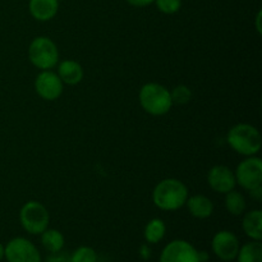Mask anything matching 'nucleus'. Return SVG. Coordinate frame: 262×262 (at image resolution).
I'll return each instance as SVG.
<instances>
[{"mask_svg": "<svg viewBox=\"0 0 262 262\" xmlns=\"http://www.w3.org/2000/svg\"><path fill=\"white\" fill-rule=\"evenodd\" d=\"M188 188L182 181L176 178L163 179L152 191V201L163 211H176L186 205Z\"/></svg>", "mask_w": 262, "mask_h": 262, "instance_id": "obj_1", "label": "nucleus"}, {"mask_svg": "<svg viewBox=\"0 0 262 262\" xmlns=\"http://www.w3.org/2000/svg\"><path fill=\"white\" fill-rule=\"evenodd\" d=\"M227 142L232 150L243 156H255L260 152L262 140L260 130L248 123H239L229 129Z\"/></svg>", "mask_w": 262, "mask_h": 262, "instance_id": "obj_2", "label": "nucleus"}, {"mask_svg": "<svg viewBox=\"0 0 262 262\" xmlns=\"http://www.w3.org/2000/svg\"><path fill=\"white\" fill-rule=\"evenodd\" d=\"M142 109L154 117L165 115L173 106L170 91L165 86L156 82H148L143 84L138 94Z\"/></svg>", "mask_w": 262, "mask_h": 262, "instance_id": "obj_3", "label": "nucleus"}, {"mask_svg": "<svg viewBox=\"0 0 262 262\" xmlns=\"http://www.w3.org/2000/svg\"><path fill=\"white\" fill-rule=\"evenodd\" d=\"M28 59L41 71L54 68L59 61L58 46L46 36L35 37L28 46Z\"/></svg>", "mask_w": 262, "mask_h": 262, "instance_id": "obj_4", "label": "nucleus"}, {"mask_svg": "<svg viewBox=\"0 0 262 262\" xmlns=\"http://www.w3.org/2000/svg\"><path fill=\"white\" fill-rule=\"evenodd\" d=\"M19 222L26 232L37 235L49 228L50 214L41 202L28 201L20 209Z\"/></svg>", "mask_w": 262, "mask_h": 262, "instance_id": "obj_5", "label": "nucleus"}, {"mask_svg": "<svg viewBox=\"0 0 262 262\" xmlns=\"http://www.w3.org/2000/svg\"><path fill=\"white\" fill-rule=\"evenodd\" d=\"M235 182L246 191L262 186V160L257 156H247L238 164L234 171Z\"/></svg>", "mask_w": 262, "mask_h": 262, "instance_id": "obj_6", "label": "nucleus"}, {"mask_svg": "<svg viewBox=\"0 0 262 262\" xmlns=\"http://www.w3.org/2000/svg\"><path fill=\"white\" fill-rule=\"evenodd\" d=\"M4 257L8 262H41L37 247L23 237L10 239L4 247Z\"/></svg>", "mask_w": 262, "mask_h": 262, "instance_id": "obj_7", "label": "nucleus"}, {"mask_svg": "<svg viewBox=\"0 0 262 262\" xmlns=\"http://www.w3.org/2000/svg\"><path fill=\"white\" fill-rule=\"evenodd\" d=\"M36 94L46 101H54L61 96L64 83L59 78L58 73L50 71H41L35 78Z\"/></svg>", "mask_w": 262, "mask_h": 262, "instance_id": "obj_8", "label": "nucleus"}, {"mask_svg": "<svg viewBox=\"0 0 262 262\" xmlns=\"http://www.w3.org/2000/svg\"><path fill=\"white\" fill-rule=\"evenodd\" d=\"M159 262H200L199 251L187 241H171L164 247Z\"/></svg>", "mask_w": 262, "mask_h": 262, "instance_id": "obj_9", "label": "nucleus"}, {"mask_svg": "<svg viewBox=\"0 0 262 262\" xmlns=\"http://www.w3.org/2000/svg\"><path fill=\"white\" fill-rule=\"evenodd\" d=\"M239 247L241 245L237 235L229 230H220L211 241L212 252L217 258L225 262L235 260Z\"/></svg>", "mask_w": 262, "mask_h": 262, "instance_id": "obj_10", "label": "nucleus"}, {"mask_svg": "<svg viewBox=\"0 0 262 262\" xmlns=\"http://www.w3.org/2000/svg\"><path fill=\"white\" fill-rule=\"evenodd\" d=\"M207 183L212 191L217 193H228L235 188L234 171L227 165H215L207 173Z\"/></svg>", "mask_w": 262, "mask_h": 262, "instance_id": "obj_11", "label": "nucleus"}, {"mask_svg": "<svg viewBox=\"0 0 262 262\" xmlns=\"http://www.w3.org/2000/svg\"><path fill=\"white\" fill-rule=\"evenodd\" d=\"M28 9L36 20L46 22L53 19L59 10V0H30Z\"/></svg>", "mask_w": 262, "mask_h": 262, "instance_id": "obj_12", "label": "nucleus"}, {"mask_svg": "<svg viewBox=\"0 0 262 262\" xmlns=\"http://www.w3.org/2000/svg\"><path fill=\"white\" fill-rule=\"evenodd\" d=\"M58 66V76L64 84L74 86L78 84L83 78V68L81 64L72 59L61 60Z\"/></svg>", "mask_w": 262, "mask_h": 262, "instance_id": "obj_13", "label": "nucleus"}, {"mask_svg": "<svg viewBox=\"0 0 262 262\" xmlns=\"http://www.w3.org/2000/svg\"><path fill=\"white\" fill-rule=\"evenodd\" d=\"M186 206L188 209L189 214L197 219H207L214 212V202L209 197L204 194H194L188 196L186 201Z\"/></svg>", "mask_w": 262, "mask_h": 262, "instance_id": "obj_14", "label": "nucleus"}, {"mask_svg": "<svg viewBox=\"0 0 262 262\" xmlns=\"http://www.w3.org/2000/svg\"><path fill=\"white\" fill-rule=\"evenodd\" d=\"M243 232L252 241L262 239V211L251 210L246 212L242 220Z\"/></svg>", "mask_w": 262, "mask_h": 262, "instance_id": "obj_15", "label": "nucleus"}, {"mask_svg": "<svg viewBox=\"0 0 262 262\" xmlns=\"http://www.w3.org/2000/svg\"><path fill=\"white\" fill-rule=\"evenodd\" d=\"M41 243L42 247L50 253H58L64 247V235L56 229H46L41 233Z\"/></svg>", "mask_w": 262, "mask_h": 262, "instance_id": "obj_16", "label": "nucleus"}, {"mask_svg": "<svg viewBox=\"0 0 262 262\" xmlns=\"http://www.w3.org/2000/svg\"><path fill=\"white\" fill-rule=\"evenodd\" d=\"M238 262H262L261 241H252L239 247L235 257Z\"/></svg>", "mask_w": 262, "mask_h": 262, "instance_id": "obj_17", "label": "nucleus"}, {"mask_svg": "<svg viewBox=\"0 0 262 262\" xmlns=\"http://www.w3.org/2000/svg\"><path fill=\"white\" fill-rule=\"evenodd\" d=\"M165 223L161 219H159V217H155V219H151L150 222L146 224L143 234H145L146 242L150 243V245H156V243H159L160 241H163V238L165 237Z\"/></svg>", "mask_w": 262, "mask_h": 262, "instance_id": "obj_18", "label": "nucleus"}, {"mask_svg": "<svg viewBox=\"0 0 262 262\" xmlns=\"http://www.w3.org/2000/svg\"><path fill=\"white\" fill-rule=\"evenodd\" d=\"M246 206H247L246 199L241 192L232 189L230 192L225 193V207L230 215L241 216L242 214H245Z\"/></svg>", "mask_w": 262, "mask_h": 262, "instance_id": "obj_19", "label": "nucleus"}, {"mask_svg": "<svg viewBox=\"0 0 262 262\" xmlns=\"http://www.w3.org/2000/svg\"><path fill=\"white\" fill-rule=\"evenodd\" d=\"M171 101L177 105H186L191 101L192 91L186 84H178L170 91Z\"/></svg>", "mask_w": 262, "mask_h": 262, "instance_id": "obj_20", "label": "nucleus"}, {"mask_svg": "<svg viewBox=\"0 0 262 262\" xmlns=\"http://www.w3.org/2000/svg\"><path fill=\"white\" fill-rule=\"evenodd\" d=\"M72 262H97V253L89 246H81L71 256Z\"/></svg>", "mask_w": 262, "mask_h": 262, "instance_id": "obj_21", "label": "nucleus"}, {"mask_svg": "<svg viewBox=\"0 0 262 262\" xmlns=\"http://www.w3.org/2000/svg\"><path fill=\"white\" fill-rule=\"evenodd\" d=\"M154 3L164 14H176L182 8V0H155Z\"/></svg>", "mask_w": 262, "mask_h": 262, "instance_id": "obj_22", "label": "nucleus"}, {"mask_svg": "<svg viewBox=\"0 0 262 262\" xmlns=\"http://www.w3.org/2000/svg\"><path fill=\"white\" fill-rule=\"evenodd\" d=\"M46 262H72L71 257H68L67 255H64V253H51L50 257L48 258V261Z\"/></svg>", "mask_w": 262, "mask_h": 262, "instance_id": "obj_23", "label": "nucleus"}, {"mask_svg": "<svg viewBox=\"0 0 262 262\" xmlns=\"http://www.w3.org/2000/svg\"><path fill=\"white\" fill-rule=\"evenodd\" d=\"M129 5L136 8H143V7H147V5L152 4L155 0H125Z\"/></svg>", "mask_w": 262, "mask_h": 262, "instance_id": "obj_24", "label": "nucleus"}, {"mask_svg": "<svg viewBox=\"0 0 262 262\" xmlns=\"http://www.w3.org/2000/svg\"><path fill=\"white\" fill-rule=\"evenodd\" d=\"M250 196L252 197V199L260 201V200L262 199V186L257 187V188H255V189H252V191H250Z\"/></svg>", "mask_w": 262, "mask_h": 262, "instance_id": "obj_25", "label": "nucleus"}, {"mask_svg": "<svg viewBox=\"0 0 262 262\" xmlns=\"http://www.w3.org/2000/svg\"><path fill=\"white\" fill-rule=\"evenodd\" d=\"M140 253H141V256H142V257L146 260V258H148V256L151 255V251L148 250L147 246H142V247H141Z\"/></svg>", "mask_w": 262, "mask_h": 262, "instance_id": "obj_26", "label": "nucleus"}, {"mask_svg": "<svg viewBox=\"0 0 262 262\" xmlns=\"http://www.w3.org/2000/svg\"><path fill=\"white\" fill-rule=\"evenodd\" d=\"M199 260L200 262H206L209 260V253L205 252V251H201V252L199 251Z\"/></svg>", "mask_w": 262, "mask_h": 262, "instance_id": "obj_27", "label": "nucleus"}, {"mask_svg": "<svg viewBox=\"0 0 262 262\" xmlns=\"http://www.w3.org/2000/svg\"><path fill=\"white\" fill-rule=\"evenodd\" d=\"M3 258H4V246L0 243V261H2Z\"/></svg>", "mask_w": 262, "mask_h": 262, "instance_id": "obj_28", "label": "nucleus"}, {"mask_svg": "<svg viewBox=\"0 0 262 262\" xmlns=\"http://www.w3.org/2000/svg\"><path fill=\"white\" fill-rule=\"evenodd\" d=\"M260 19H261V12H258V14H257V31L258 32L261 33V27H260Z\"/></svg>", "mask_w": 262, "mask_h": 262, "instance_id": "obj_29", "label": "nucleus"}]
</instances>
